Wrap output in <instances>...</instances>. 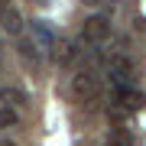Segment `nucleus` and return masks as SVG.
<instances>
[{"label":"nucleus","mask_w":146,"mask_h":146,"mask_svg":"<svg viewBox=\"0 0 146 146\" xmlns=\"http://www.w3.org/2000/svg\"><path fill=\"white\" fill-rule=\"evenodd\" d=\"M68 88H72V98L75 101H91L94 94L101 91V78L94 72H75L72 81H68Z\"/></svg>","instance_id":"1"},{"label":"nucleus","mask_w":146,"mask_h":146,"mask_svg":"<svg viewBox=\"0 0 146 146\" xmlns=\"http://www.w3.org/2000/svg\"><path fill=\"white\" fill-rule=\"evenodd\" d=\"M110 33H114V29H110V20H107V16H88L81 36H84V42H91V46H101V42L110 39Z\"/></svg>","instance_id":"2"},{"label":"nucleus","mask_w":146,"mask_h":146,"mask_svg":"<svg viewBox=\"0 0 146 146\" xmlns=\"http://www.w3.org/2000/svg\"><path fill=\"white\" fill-rule=\"evenodd\" d=\"M114 104H123L127 110H140L146 104V94L130 88V84H123V88H114Z\"/></svg>","instance_id":"3"},{"label":"nucleus","mask_w":146,"mask_h":146,"mask_svg":"<svg viewBox=\"0 0 146 146\" xmlns=\"http://www.w3.org/2000/svg\"><path fill=\"white\" fill-rule=\"evenodd\" d=\"M110 78H114V88H123V84H130V62H127V58L123 55H114V58H110Z\"/></svg>","instance_id":"4"},{"label":"nucleus","mask_w":146,"mask_h":146,"mask_svg":"<svg viewBox=\"0 0 146 146\" xmlns=\"http://www.w3.org/2000/svg\"><path fill=\"white\" fill-rule=\"evenodd\" d=\"M0 23H3V29L13 33V36H20V33H23V16L16 13L13 7H3V10H0Z\"/></svg>","instance_id":"5"},{"label":"nucleus","mask_w":146,"mask_h":146,"mask_svg":"<svg viewBox=\"0 0 146 146\" xmlns=\"http://www.w3.org/2000/svg\"><path fill=\"white\" fill-rule=\"evenodd\" d=\"M33 36H36V46L46 49V52L55 46V33L49 29V23H39V20H36V23H33Z\"/></svg>","instance_id":"6"},{"label":"nucleus","mask_w":146,"mask_h":146,"mask_svg":"<svg viewBox=\"0 0 146 146\" xmlns=\"http://www.w3.org/2000/svg\"><path fill=\"white\" fill-rule=\"evenodd\" d=\"M0 101H7V104H26V94L20 88H0Z\"/></svg>","instance_id":"7"},{"label":"nucleus","mask_w":146,"mask_h":146,"mask_svg":"<svg viewBox=\"0 0 146 146\" xmlns=\"http://www.w3.org/2000/svg\"><path fill=\"white\" fill-rule=\"evenodd\" d=\"M110 146H133V136L127 130H114L110 133Z\"/></svg>","instance_id":"8"},{"label":"nucleus","mask_w":146,"mask_h":146,"mask_svg":"<svg viewBox=\"0 0 146 146\" xmlns=\"http://www.w3.org/2000/svg\"><path fill=\"white\" fill-rule=\"evenodd\" d=\"M36 42H20V52H23V58H29V62H36V58L42 55V52H36Z\"/></svg>","instance_id":"9"},{"label":"nucleus","mask_w":146,"mask_h":146,"mask_svg":"<svg viewBox=\"0 0 146 146\" xmlns=\"http://www.w3.org/2000/svg\"><path fill=\"white\" fill-rule=\"evenodd\" d=\"M16 120H20V114H16L13 107H3V110H0V127H13Z\"/></svg>","instance_id":"10"},{"label":"nucleus","mask_w":146,"mask_h":146,"mask_svg":"<svg viewBox=\"0 0 146 146\" xmlns=\"http://www.w3.org/2000/svg\"><path fill=\"white\" fill-rule=\"evenodd\" d=\"M0 146H13V143H10V140H0Z\"/></svg>","instance_id":"11"}]
</instances>
